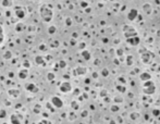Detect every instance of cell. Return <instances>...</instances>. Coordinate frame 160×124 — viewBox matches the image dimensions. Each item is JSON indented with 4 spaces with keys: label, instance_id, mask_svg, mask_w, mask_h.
<instances>
[{
    "label": "cell",
    "instance_id": "6da1fadb",
    "mask_svg": "<svg viewBox=\"0 0 160 124\" xmlns=\"http://www.w3.org/2000/svg\"><path fill=\"white\" fill-rule=\"evenodd\" d=\"M39 12H40V16H42L43 21L46 22V23L51 22L52 16H53V12L49 7L48 6H42L40 7V11Z\"/></svg>",
    "mask_w": 160,
    "mask_h": 124
},
{
    "label": "cell",
    "instance_id": "7a4b0ae2",
    "mask_svg": "<svg viewBox=\"0 0 160 124\" xmlns=\"http://www.w3.org/2000/svg\"><path fill=\"white\" fill-rule=\"evenodd\" d=\"M71 89H72V86H71V84L69 82H63L61 83L60 85V90L62 93H69L71 92Z\"/></svg>",
    "mask_w": 160,
    "mask_h": 124
},
{
    "label": "cell",
    "instance_id": "3957f363",
    "mask_svg": "<svg viewBox=\"0 0 160 124\" xmlns=\"http://www.w3.org/2000/svg\"><path fill=\"white\" fill-rule=\"evenodd\" d=\"M50 101H51V103H52L53 106H55L56 108H62V106H63V101L61 100L59 97H57V96L52 97Z\"/></svg>",
    "mask_w": 160,
    "mask_h": 124
},
{
    "label": "cell",
    "instance_id": "277c9868",
    "mask_svg": "<svg viewBox=\"0 0 160 124\" xmlns=\"http://www.w3.org/2000/svg\"><path fill=\"white\" fill-rule=\"evenodd\" d=\"M25 87H26V90H29L30 93H37L38 92V88L37 86L35 84H33V83H29V84L25 85Z\"/></svg>",
    "mask_w": 160,
    "mask_h": 124
},
{
    "label": "cell",
    "instance_id": "5b68a950",
    "mask_svg": "<svg viewBox=\"0 0 160 124\" xmlns=\"http://www.w3.org/2000/svg\"><path fill=\"white\" fill-rule=\"evenodd\" d=\"M15 14H16V16L19 19H23L25 16V14H26V12H25V10L23 8H16L15 9Z\"/></svg>",
    "mask_w": 160,
    "mask_h": 124
},
{
    "label": "cell",
    "instance_id": "8992f818",
    "mask_svg": "<svg viewBox=\"0 0 160 124\" xmlns=\"http://www.w3.org/2000/svg\"><path fill=\"white\" fill-rule=\"evenodd\" d=\"M10 122H11V124H21V120L19 119V115L12 114L10 118Z\"/></svg>",
    "mask_w": 160,
    "mask_h": 124
},
{
    "label": "cell",
    "instance_id": "52a82bcc",
    "mask_svg": "<svg viewBox=\"0 0 160 124\" xmlns=\"http://www.w3.org/2000/svg\"><path fill=\"white\" fill-rule=\"evenodd\" d=\"M1 4L4 8H10L13 6V0H1Z\"/></svg>",
    "mask_w": 160,
    "mask_h": 124
},
{
    "label": "cell",
    "instance_id": "ba28073f",
    "mask_svg": "<svg viewBox=\"0 0 160 124\" xmlns=\"http://www.w3.org/2000/svg\"><path fill=\"white\" fill-rule=\"evenodd\" d=\"M27 75H29V71L27 70H22V71H20V73H19V77L22 78V80H25V78L27 77Z\"/></svg>",
    "mask_w": 160,
    "mask_h": 124
},
{
    "label": "cell",
    "instance_id": "9c48e42d",
    "mask_svg": "<svg viewBox=\"0 0 160 124\" xmlns=\"http://www.w3.org/2000/svg\"><path fill=\"white\" fill-rule=\"evenodd\" d=\"M35 61H36L37 64H43V63H44V58L38 55V57L35 58Z\"/></svg>",
    "mask_w": 160,
    "mask_h": 124
},
{
    "label": "cell",
    "instance_id": "30bf717a",
    "mask_svg": "<svg viewBox=\"0 0 160 124\" xmlns=\"http://www.w3.org/2000/svg\"><path fill=\"white\" fill-rule=\"evenodd\" d=\"M76 73H77V74H85L86 69L85 68H77V69H76Z\"/></svg>",
    "mask_w": 160,
    "mask_h": 124
},
{
    "label": "cell",
    "instance_id": "8fae6325",
    "mask_svg": "<svg viewBox=\"0 0 160 124\" xmlns=\"http://www.w3.org/2000/svg\"><path fill=\"white\" fill-rule=\"evenodd\" d=\"M136 15H137V12L135 11V10H132L131 13L129 14V19L130 20H134V16H136Z\"/></svg>",
    "mask_w": 160,
    "mask_h": 124
},
{
    "label": "cell",
    "instance_id": "7c38bea8",
    "mask_svg": "<svg viewBox=\"0 0 160 124\" xmlns=\"http://www.w3.org/2000/svg\"><path fill=\"white\" fill-rule=\"evenodd\" d=\"M82 55H83L84 58H85V60H89V58H90L89 52H87V51H83V52H82Z\"/></svg>",
    "mask_w": 160,
    "mask_h": 124
},
{
    "label": "cell",
    "instance_id": "4fadbf2b",
    "mask_svg": "<svg viewBox=\"0 0 160 124\" xmlns=\"http://www.w3.org/2000/svg\"><path fill=\"white\" fill-rule=\"evenodd\" d=\"M138 41H139V39L137 38L136 36H135V38H134V40H131V39H129V42H130V44H132V45H136V44H137V42H138Z\"/></svg>",
    "mask_w": 160,
    "mask_h": 124
},
{
    "label": "cell",
    "instance_id": "5bb4252c",
    "mask_svg": "<svg viewBox=\"0 0 160 124\" xmlns=\"http://www.w3.org/2000/svg\"><path fill=\"white\" fill-rule=\"evenodd\" d=\"M7 116V112L4 110H0V119H4Z\"/></svg>",
    "mask_w": 160,
    "mask_h": 124
},
{
    "label": "cell",
    "instance_id": "9a60e30c",
    "mask_svg": "<svg viewBox=\"0 0 160 124\" xmlns=\"http://www.w3.org/2000/svg\"><path fill=\"white\" fill-rule=\"evenodd\" d=\"M47 78L49 81H52V80H55V74L53 73H48V75H47Z\"/></svg>",
    "mask_w": 160,
    "mask_h": 124
},
{
    "label": "cell",
    "instance_id": "2e32d148",
    "mask_svg": "<svg viewBox=\"0 0 160 124\" xmlns=\"http://www.w3.org/2000/svg\"><path fill=\"white\" fill-rule=\"evenodd\" d=\"M141 77H142V80H143V81H145V78H149L150 76H149V74H147V73H146V74L144 73V74H142Z\"/></svg>",
    "mask_w": 160,
    "mask_h": 124
},
{
    "label": "cell",
    "instance_id": "e0dca14e",
    "mask_svg": "<svg viewBox=\"0 0 160 124\" xmlns=\"http://www.w3.org/2000/svg\"><path fill=\"white\" fill-rule=\"evenodd\" d=\"M72 107H73V109H75V110H77L78 109V106H77V103H76L75 101H73L72 102Z\"/></svg>",
    "mask_w": 160,
    "mask_h": 124
},
{
    "label": "cell",
    "instance_id": "ac0fdd59",
    "mask_svg": "<svg viewBox=\"0 0 160 124\" xmlns=\"http://www.w3.org/2000/svg\"><path fill=\"white\" fill-rule=\"evenodd\" d=\"M56 32V27L55 26H50V28H49V33L50 34H52V33H55Z\"/></svg>",
    "mask_w": 160,
    "mask_h": 124
},
{
    "label": "cell",
    "instance_id": "d6986e66",
    "mask_svg": "<svg viewBox=\"0 0 160 124\" xmlns=\"http://www.w3.org/2000/svg\"><path fill=\"white\" fill-rule=\"evenodd\" d=\"M2 40H3V34H2V31L0 29V42H2Z\"/></svg>",
    "mask_w": 160,
    "mask_h": 124
},
{
    "label": "cell",
    "instance_id": "ffe728a7",
    "mask_svg": "<svg viewBox=\"0 0 160 124\" xmlns=\"http://www.w3.org/2000/svg\"><path fill=\"white\" fill-rule=\"evenodd\" d=\"M155 115H159V111H158V110L155 111Z\"/></svg>",
    "mask_w": 160,
    "mask_h": 124
},
{
    "label": "cell",
    "instance_id": "44dd1931",
    "mask_svg": "<svg viewBox=\"0 0 160 124\" xmlns=\"http://www.w3.org/2000/svg\"><path fill=\"white\" fill-rule=\"evenodd\" d=\"M46 123H47V121H42V122H39L38 124H46Z\"/></svg>",
    "mask_w": 160,
    "mask_h": 124
}]
</instances>
